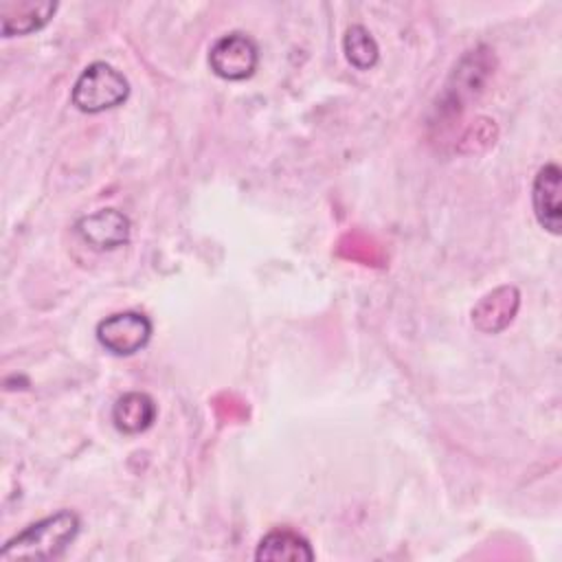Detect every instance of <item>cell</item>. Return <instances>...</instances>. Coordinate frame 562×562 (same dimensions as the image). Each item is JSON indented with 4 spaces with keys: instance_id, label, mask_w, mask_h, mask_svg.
Wrapping results in <instances>:
<instances>
[{
    "instance_id": "6da1fadb",
    "label": "cell",
    "mask_w": 562,
    "mask_h": 562,
    "mask_svg": "<svg viewBox=\"0 0 562 562\" xmlns=\"http://www.w3.org/2000/svg\"><path fill=\"white\" fill-rule=\"evenodd\" d=\"M79 529V516L72 509H59L9 538L0 549V560H57L75 542Z\"/></svg>"
},
{
    "instance_id": "7a4b0ae2",
    "label": "cell",
    "mask_w": 562,
    "mask_h": 562,
    "mask_svg": "<svg viewBox=\"0 0 562 562\" xmlns=\"http://www.w3.org/2000/svg\"><path fill=\"white\" fill-rule=\"evenodd\" d=\"M130 97L127 77L108 61H92L77 77L70 99L79 112L99 114L119 108Z\"/></svg>"
},
{
    "instance_id": "3957f363",
    "label": "cell",
    "mask_w": 562,
    "mask_h": 562,
    "mask_svg": "<svg viewBox=\"0 0 562 562\" xmlns=\"http://www.w3.org/2000/svg\"><path fill=\"white\" fill-rule=\"evenodd\" d=\"M209 66L224 81L250 79L259 66V48L248 33L231 31L211 46Z\"/></svg>"
},
{
    "instance_id": "277c9868",
    "label": "cell",
    "mask_w": 562,
    "mask_h": 562,
    "mask_svg": "<svg viewBox=\"0 0 562 562\" xmlns=\"http://www.w3.org/2000/svg\"><path fill=\"white\" fill-rule=\"evenodd\" d=\"M154 325L143 312L125 310L105 316L97 325L99 345L112 356H134L147 347Z\"/></svg>"
},
{
    "instance_id": "5b68a950",
    "label": "cell",
    "mask_w": 562,
    "mask_h": 562,
    "mask_svg": "<svg viewBox=\"0 0 562 562\" xmlns=\"http://www.w3.org/2000/svg\"><path fill=\"white\" fill-rule=\"evenodd\" d=\"M77 235L94 250H114L130 241V217L119 209H99L77 220Z\"/></svg>"
},
{
    "instance_id": "8992f818",
    "label": "cell",
    "mask_w": 562,
    "mask_h": 562,
    "mask_svg": "<svg viewBox=\"0 0 562 562\" xmlns=\"http://www.w3.org/2000/svg\"><path fill=\"white\" fill-rule=\"evenodd\" d=\"M562 169L555 162H547L538 169L531 187V204L538 224L551 235H560L562 228Z\"/></svg>"
},
{
    "instance_id": "52a82bcc",
    "label": "cell",
    "mask_w": 562,
    "mask_h": 562,
    "mask_svg": "<svg viewBox=\"0 0 562 562\" xmlns=\"http://www.w3.org/2000/svg\"><path fill=\"white\" fill-rule=\"evenodd\" d=\"M57 11L53 0H2L0 29L4 37L29 35L44 29Z\"/></svg>"
},
{
    "instance_id": "ba28073f",
    "label": "cell",
    "mask_w": 562,
    "mask_h": 562,
    "mask_svg": "<svg viewBox=\"0 0 562 562\" xmlns=\"http://www.w3.org/2000/svg\"><path fill=\"white\" fill-rule=\"evenodd\" d=\"M518 305H520V292L514 285H501L487 292L472 307V323L483 334H496L514 321Z\"/></svg>"
},
{
    "instance_id": "9c48e42d",
    "label": "cell",
    "mask_w": 562,
    "mask_h": 562,
    "mask_svg": "<svg viewBox=\"0 0 562 562\" xmlns=\"http://www.w3.org/2000/svg\"><path fill=\"white\" fill-rule=\"evenodd\" d=\"M259 562H312L314 551L307 538L290 527H277L268 531L255 551Z\"/></svg>"
},
{
    "instance_id": "30bf717a",
    "label": "cell",
    "mask_w": 562,
    "mask_h": 562,
    "mask_svg": "<svg viewBox=\"0 0 562 562\" xmlns=\"http://www.w3.org/2000/svg\"><path fill=\"white\" fill-rule=\"evenodd\" d=\"M156 402L143 391H127L112 404V424L123 435L145 432L156 419Z\"/></svg>"
},
{
    "instance_id": "8fae6325",
    "label": "cell",
    "mask_w": 562,
    "mask_h": 562,
    "mask_svg": "<svg viewBox=\"0 0 562 562\" xmlns=\"http://www.w3.org/2000/svg\"><path fill=\"white\" fill-rule=\"evenodd\" d=\"M342 53L347 61L358 70H369L380 59V46L375 37L362 24H351L342 35Z\"/></svg>"
}]
</instances>
